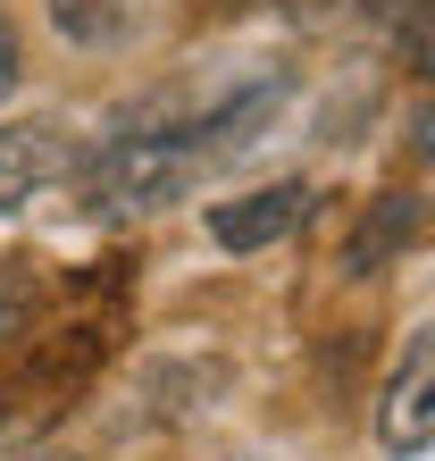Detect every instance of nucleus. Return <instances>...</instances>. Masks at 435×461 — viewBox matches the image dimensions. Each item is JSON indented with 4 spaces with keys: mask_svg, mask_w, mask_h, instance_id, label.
Here are the masks:
<instances>
[{
    "mask_svg": "<svg viewBox=\"0 0 435 461\" xmlns=\"http://www.w3.org/2000/svg\"><path fill=\"white\" fill-rule=\"evenodd\" d=\"M118 328H126V260H101L93 277H75L59 294V303H42L25 344L0 361V420L9 428H42L50 411H67V394H84L93 369L109 361Z\"/></svg>",
    "mask_w": 435,
    "mask_h": 461,
    "instance_id": "2",
    "label": "nucleus"
},
{
    "mask_svg": "<svg viewBox=\"0 0 435 461\" xmlns=\"http://www.w3.org/2000/svg\"><path fill=\"white\" fill-rule=\"evenodd\" d=\"M42 461H50V453H42Z\"/></svg>",
    "mask_w": 435,
    "mask_h": 461,
    "instance_id": "13",
    "label": "nucleus"
},
{
    "mask_svg": "<svg viewBox=\"0 0 435 461\" xmlns=\"http://www.w3.org/2000/svg\"><path fill=\"white\" fill-rule=\"evenodd\" d=\"M50 285H42V260H0V361L25 344V328L42 319Z\"/></svg>",
    "mask_w": 435,
    "mask_h": 461,
    "instance_id": "7",
    "label": "nucleus"
},
{
    "mask_svg": "<svg viewBox=\"0 0 435 461\" xmlns=\"http://www.w3.org/2000/svg\"><path fill=\"white\" fill-rule=\"evenodd\" d=\"M67 168H75V151H67L59 126H42V118L0 126V210H25L42 185H59Z\"/></svg>",
    "mask_w": 435,
    "mask_h": 461,
    "instance_id": "5",
    "label": "nucleus"
},
{
    "mask_svg": "<svg viewBox=\"0 0 435 461\" xmlns=\"http://www.w3.org/2000/svg\"><path fill=\"white\" fill-rule=\"evenodd\" d=\"M50 25H59V42H75V50H109L134 25V0H50Z\"/></svg>",
    "mask_w": 435,
    "mask_h": 461,
    "instance_id": "8",
    "label": "nucleus"
},
{
    "mask_svg": "<svg viewBox=\"0 0 435 461\" xmlns=\"http://www.w3.org/2000/svg\"><path fill=\"white\" fill-rule=\"evenodd\" d=\"M377 445L394 461H427L435 445V336L411 328L402 344V369L386 377V402H377Z\"/></svg>",
    "mask_w": 435,
    "mask_h": 461,
    "instance_id": "3",
    "label": "nucleus"
},
{
    "mask_svg": "<svg viewBox=\"0 0 435 461\" xmlns=\"http://www.w3.org/2000/svg\"><path fill=\"white\" fill-rule=\"evenodd\" d=\"M419 219H427L419 194H377L368 219H360V235L343 243V277H377L386 260H402V252L419 243Z\"/></svg>",
    "mask_w": 435,
    "mask_h": 461,
    "instance_id": "6",
    "label": "nucleus"
},
{
    "mask_svg": "<svg viewBox=\"0 0 435 461\" xmlns=\"http://www.w3.org/2000/svg\"><path fill=\"white\" fill-rule=\"evenodd\" d=\"M235 461H252V453H235Z\"/></svg>",
    "mask_w": 435,
    "mask_h": 461,
    "instance_id": "12",
    "label": "nucleus"
},
{
    "mask_svg": "<svg viewBox=\"0 0 435 461\" xmlns=\"http://www.w3.org/2000/svg\"><path fill=\"white\" fill-rule=\"evenodd\" d=\"M277 101H285V76H260V85H235L226 101H209L201 118L109 134L93 159H75L84 210H93V219H143V210L184 202L209 168H226V159H243L260 143V126L277 118Z\"/></svg>",
    "mask_w": 435,
    "mask_h": 461,
    "instance_id": "1",
    "label": "nucleus"
},
{
    "mask_svg": "<svg viewBox=\"0 0 435 461\" xmlns=\"http://www.w3.org/2000/svg\"><path fill=\"white\" fill-rule=\"evenodd\" d=\"M218 9H268V0H218Z\"/></svg>",
    "mask_w": 435,
    "mask_h": 461,
    "instance_id": "11",
    "label": "nucleus"
},
{
    "mask_svg": "<svg viewBox=\"0 0 435 461\" xmlns=\"http://www.w3.org/2000/svg\"><path fill=\"white\" fill-rule=\"evenodd\" d=\"M9 85H17V25L0 17V93H9Z\"/></svg>",
    "mask_w": 435,
    "mask_h": 461,
    "instance_id": "10",
    "label": "nucleus"
},
{
    "mask_svg": "<svg viewBox=\"0 0 435 461\" xmlns=\"http://www.w3.org/2000/svg\"><path fill=\"white\" fill-rule=\"evenodd\" d=\"M310 202H318L310 185H293V176H285V185H268V194L218 202V210H209V235L226 243V252H268V243H285L293 227L310 219Z\"/></svg>",
    "mask_w": 435,
    "mask_h": 461,
    "instance_id": "4",
    "label": "nucleus"
},
{
    "mask_svg": "<svg viewBox=\"0 0 435 461\" xmlns=\"http://www.w3.org/2000/svg\"><path fill=\"white\" fill-rule=\"evenodd\" d=\"M360 9L411 50V68H427V0H360Z\"/></svg>",
    "mask_w": 435,
    "mask_h": 461,
    "instance_id": "9",
    "label": "nucleus"
}]
</instances>
